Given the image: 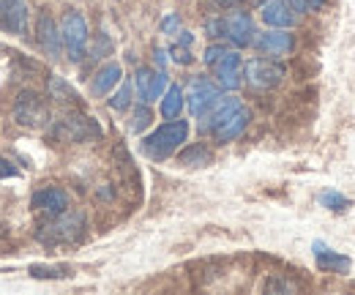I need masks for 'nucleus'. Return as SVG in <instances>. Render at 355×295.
Masks as SVG:
<instances>
[{
    "mask_svg": "<svg viewBox=\"0 0 355 295\" xmlns=\"http://www.w3.org/2000/svg\"><path fill=\"white\" fill-rule=\"evenodd\" d=\"M186 137H189V124L175 118V121L162 124L156 131H150V134L142 140L139 148H142V153H145L148 159H153V162H164V159H170L178 148L186 142Z\"/></svg>",
    "mask_w": 355,
    "mask_h": 295,
    "instance_id": "nucleus-1",
    "label": "nucleus"
},
{
    "mask_svg": "<svg viewBox=\"0 0 355 295\" xmlns=\"http://www.w3.org/2000/svg\"><path fill=\"white\" fill-rule=\"evenodd\" d=\"M60 36H63V49H66L69 60L71 63H80L85 58V52H88V39H90L85 17L80 11H74V8H69L63 14V19H60Z\"/></svg>",
    "mask_w": 355,
    "mask_h": 295,
    "instance_id": "nucleus-2",
    "label": "nucleus"
},
{
    "mask_svg": "<svg viewBox=\"0 0 355 295\" xmlns=\"http://www.w3.org/2000/svg\"><path fill=\"white\" fill-rule=\"evenodd\" d=\"M11 118L17 126L25 128H42L49 121V110H46L44 99L33 90H22L11 107Z\"/></svg>",
    "mask_w": 355,
    "mask_h": 295,
    "instance_id": "nucleus-3",
    "label": "nucleus"
},
{
    "mask_svg": "<svg viewBox=\"0 0 355 295\" xmlns=\"http://www.w3.org/2000/svg\"><path fill=\"white\" fill-rule=\"evenodd\" d=\"M85 230V213L83 211H66L60 216H55V221H49L42 233L44 244H71L83 235Z\"/></svg>",
    "mask_w": 355,
    "mask_h": 295,
    "instance_id": "nucleus-4",
    "label": "nucleus"
},
{
    "mask_svg": "<svg viewBox=\"0 0 355 295\" xmlns=\"http://www.w3.org/2000/svg\"><path fill=\"white\" fill-rule=\"evenodd\" d=\"M243 77H246V83L252 85V87H257V90H270V87H276V85L282 83L284 69L276 60H270V58H252L243 66Z\"/></svg>",
    "mask_w": 355,
    "mask_h": 295,
    "instance_id": "nucleus-5",
    "label": "nucleus"
},
{
    "mask_svg": "<svg viewBox=\"0 0 355 295\" xmlns=\"http://www.w3.org/2000/svg\"><path fill=\"white\" fill-rule=\"evenodd\" d=\"M222 99V87L216 83H211L208 77H194L189 83V93H186V107L194 118H200L208 107H214Z\"/></svg>",
    "mask_w": 355,
    "mask_h": 295,
    "instance_id": "nucleus-6",
    "label": "nucleus"
},
{
    "mask_svg": "<svg viewBox=\"0 0 355 295\" xmlns=\"http://www.w3.org/2000/svg\"><path fill=\"white\" fill-rule=\"evenodd\" d=\"M52 131L63 142H88V140L101 134L98 124L93 118H85V115H66V118L58 121V126Z\"/></svg>",
    "mask_w": 355,
    "mask_h": 295,
    "instance_id": "nucleus-7",
    "label": "nucleus"
},
{
    "mask_svg": "<svg viewBox=\"0 0 355 295\" xmlns=\"http://www.w3.org/2000/svg\"><path fill=\"white\" fill-rule=\"evenodd\" d=\"M31 25V11L25 0H0V31L25 36Z\"/></svg>",
    "mask_w": 355,
    "mask_h": 295,
    "instance_id": "nucleus-8",
    "label": "nucleus"
},
{
    "mask_svg": "<svg viewBox=\"0 0 355 295\" xmlns=\"http://www.w3.org/2000/svg\"><path fill=\"white\" fill-rule=\"evenodd\" d=\"M214 77H216V85L224 90H238L241 87V83H243V60L235 49H227L214 63Z\"/></svg>",
    "mask_w": 355,
    "mask_h": 295,
    "instance_id": "nucleus-9",
    "label": "nucleus"
},
{
    "mask_svg": "<svg viewBox=\"0 0 355 295\" xmlns=\"http://www.w3.org/2000/svg\"><path fill=\"white\" fill-rule=\"evenodd\" d=\"M254 33H257L254 31V22H252V17L246 11L235 8V11H230L224 17V39H230L238 49L254 44Z\"/></svg>",
    "mask_w": 355,
    "mask_h": 295,
    "instance_id": "nucleus-10",
    "label": "nucleus"
},
{
    "mask_svg": "<svg viewBox=\"0 0 355 295\" xmlns=\"http://www.w3.org/2000/svg\"><path fill=\"white\" fill-rule=\"evenodd\" d=\"M170 85V77L164 71H150V69H139L134 74V87H137V99L142 104H150V101H159L164 96Z\"/></svg>",
    "mask_w": 355,
    "mask_h": 295,
    "instance_id": "nucleus-11",
    "label": "nucleus"
},
{
    "mask_svg": "<svg viewBox=\"0 0 355 295\" xmlns=\"http://www.w3.org/2000/svg\"><path fill=\"white\" fill-rule=\"evenodd\" d=\"M36 39H39V47L44 49L46 58L58 60V58L63 55V36H60V25H58L46 11L39 14V22H36Z\"/></svg>",
    "mask_w": 355,
    "mask_h": 295,
    "instance_id": "nucleus-12",
    "label": "nucleus"
},
{
    "mask_svg": "<svg viewBox=\"0 0 355 295\" xmlns=\"http://www.w3.org/2000/svg\"><path fill=\"white\" fill-rule=\"evenodd\" d=\"M254 47L268 58H282L293 52L295 39L293 33H287V28H270V31H263L260 36H254Z\"/></svg>",
    "mask_w": 355,
    "mask_h": 295,
    "instance_id": "nucleus-13",
    "label": "nucleus"
},
{
    "mask_svg": "<svg viewBox=\"0 0 355 295\" xmlns=\"http://www.w3.org/2000/svg\"><path fill=\"white\" fill-rule=\"evenodd\" d=\"M31 205L39 213L55 219V216H60V213L69 208V194H66L60 186H44V189H39V192L31 197Z\"/></svg>",
    "mask_w": 355,
    "mask_h": 295,
    "instance_id": "nucleus-14",
    "label": "nucleus"
},
{
    "mask_svg": "<svg viewBox=\"0 0 355 295\" xmlns=\"http://www.w3.org/2000/svg\"><path fill=\"white\" fill-rule=\"evenodd\" d=\"M238 107H243L241 99H235V96H222L214 107H208V110L200 115V131H202V134H214Z\"/></svg>",
    "mask_w": 355,
    "mask_h": 295,
    "instance_id": "nucleus-15",
    "label": "nucleus"
},
{
    "mask_svg": "<svg viewBox=\"0 0 355 295\" xmlns=\"http://www.w3.org/2000/svg\"><path fill=\"white\" fill-rule=\"evenodd\" d=\"M260 17L268 28H293L301 19V14L293 8L290 0H266Z\"/></svg>",
    "mask_w": 355,
    "mask_h": 295,
    "instance_id": "nucleus-16",
    "label": "nucleus"
},
{
    "mask_svg": "<svg viewBox=\"0 0 355 295\" xmlns=\"http://www.w3.org/2000/svg\"><path fill=\"white\" fill-rule=\"evenodd\" d=\"M249 121H252V112L246 110V107H238L227 121H224L222 126L214 131V142H219V145H224V142H232V140H238L243 131H246V126H249Z\"/></svg>",
    "mask_w": 355,
    "mask_h": 295,
    "instance_id": "nucleus-17",
    "label": "nucleus"
},
{
    "mask_svg": "<svg viewBox=\"0 0 355 295\" xmlns=\"http://www.w3.org/2000/svg\"><path fill=\"white\" fill-rule=\"evenodd\" d=\"M121 80H123L121 63H107V66H101V69L96 71V77H93V83H90V93H93V96H107L112 87H118Z\"/></svg>",
    "mask_w": 355,
    "mask_h": 295,
    "instance_id": "nucleus-18",
    "label": "nucleus"
},
{
    "mask_svg": "<svg viewBox=\"0 0 355 295\" xmlns=\"http://www.w3.org/2000/svg\"><path fill=\"white\" fill-rule=\"evenodd\" d=\"M311 249H314L317 265H320L322 271H334V273H347V271H350V257L331 252V249H328L325 244H320V241H314Z\"/></svg>",
    "mask_w": 355,
    "mask_h": 295,
    "instance_id": "nucleus-19",
    "label": "nucleus"
},
{
    "mask_svg": "<svg viewBox=\"0 0 355 295\" xmlns=\"http://www.w3.org/2000/svg\"><path fill=\"white\" fill-rule=\"evenodd\" d=\"M162 101V118L164 121H175L178 115L183 112V104H186V96H183V87L180 85H167V90H164V96L159 99Z\"/></svg>",
    "mask_w": 355,
    "mask_h": 295,
    "instance_id": "nucleus-20",
    "label": "nucleus"
},
{
    "mask_svg": "<svg viewBox=\"0 0 355 295\" xmlns=\"http://www.w3.org/2000/svg\"><path fill=\"white\" fill-rule=\"evenodd\" d=\"M178 159H180L183 167H208L214 162V151L208 145H202V142H194L186 151H180Z\"/></svg>",
    "mask_w": 355,
    "mask_h": 295,
    "instance_id": "nucleus-21",
    "label": "nucleus"
},
{
    "mask_svg": "<svg viewBox=\"0 0 355 295\" xmlns=\"http://www.w3.org/2000/svg\"><path fill=\"white\" fill-rule=\"evenodd\" d=\"M134 101V85L129 80H121L118 83V90L112 93V99H110V107L115 110V112H126L129 107H132Z\"/></svg>",
    "mask_w": 355,
    "mask_h": 295,
    "instance_id": "nucleus-22",
    "label": "nucleus"
},
{
    "mask_svg": "<svg viewBox=\"0 0 355 295\" xmlns=\"http://www.w3.org/2000/svg\"><path fill=\"white\" fill-rule=\"evenodd\" d=\"M49 96L52 99H58V101H66V104H74L80 96H77V90L71 87V85L66 83L63 77H49Z\"/></svg>",
    "mask_w": 355,
    "mask_h": 295,
    "instance_id": "nucleus-23",
    "label": "nucleus"
},
{
    "mask_svg": "<svg viewBox=\"0 0 355 295\" xmlns=\"http://www.w3.org/2000/svg\"><path fill=\"white\" fill-rule=\"evenodd\" d=\"M320 203H322V208H328V211H334V213H342L350 208V200H347L345 194L334 192V189L322 192V194H320Z\"/></svg>",
    "mask_w": 355,
    "mask_h": 295,
    "instance_id": "nucleus-24",
    "label": "nucleus"
},
{
    "mask_svg": "<svg viewBox=\"0 0 355 295\" xmlns=\"http://www.w3.org/2000/svg\"><path fill=\"white\" fill-rule=\"evenodd\" d=\"M150 121H153V112H150V107L148 104H137L132 112V124H129V128H132L134 134H139V131H145V128L150 126Z\"/></svg>",
    "mask_w": 355,
    "mask_h": 295,
    "instance_id": "nucleus-25",
    "label": "nucleus"
},
{
    "mask_svg": "<svg viewBox=\"0 0 355 295\" xmlns=\"http://www.w3.org/2000/svg\"><path fill=\"white\" fill-rule=\"evenodd\" d=\"M28 273L33 279H60V276H66L63 268H49V265H31Z\"/></svg>",
    "mask_w": 355,
    "mask_h": 295,
    "instance_id": "nucleus-26",
    "label": "nucleus"
},
{
    "mask_svg": "<svg viewBox=\"0 0 355 295\" xmlns=\"http://www.w3.org/2000/svg\"><path fill=\"white\" fill-rule=\"evenodd\" d=\"M170 58L180 63V66H189L191 63V47H183V44H173L170 47Z\"/></svg>",
    "mask_w": 355,
    "mask_h": 295,
    "instance_id": "nucleus-27",
    "label": "nucleus"
},
{
    "mask_svg": "<svg viewBox=\"0 0 355 295\" xmlns=\"http://www.w3.org/2000/svg\"><path fill=\"white\" fill-rule=\"evenodd\" d=\"M293 3V8L298 11V14H306V11H320L322 6H325V0H290Z\"/></svg>",
    "mask_w": 355,
    "mask_h": 295,
    "instance_id": "nucleus-28",
    "label": "nucleus"
},
{
    "mask_svg": "<svg viewBox=\"0 0 355 295\" xmlns=\"http://www.w3.org/2000/svg\"><path fill=\"white\" fill-rule=\"evenodd\" d=\"M205 33H208L211 39H219V36H224V17L205 19Z\"/></svg>",
    "mask_w": 355,
    "mask_h": 295,
    "instance_id": "nucleus-29",
    "label": "nucleus"
},
{
    "mask_svg": "<svg viewBox=\"0 0 355 295\" xmlns=\"http://www.w3.org/2000/svg\"><path fill=\"white\" fill-rule=\"evenodd\" d=\"M178 31H180V17L178 14H170V17L162 19V33L164 36H178Z\"/></svg>",
    "mask_w": 355,
    "mask_h": 295,
    "instance_id": "nucleus-30",
    "label": "nucleus"
},
{
    "mask_svg": "<svg viewBox=\"0 0 355 295\" xmlns=\"http://www.w3.org/2000/svg\"><path fill=\"white\" fill-rule=\"evenodd\" d=\"M224 52H227L224 47H219V44H211V47L205 49V55H202V60H205V66H214V63H216V60L222 58Z\"/></svg>",
    "mask_w": 355,
    "mask_h": 295,
    "instance_id": "nucleus-31",
    "label": "nucleus"
},
{
    "mask_svg": "<svg viewBox=\"0 0 355 295\" xmlns=\"http://www.w3.org/2000/svg\"><path fill=\"white\" fill-rule=\"evenodd\" d=\"M110 49H112V42L101 33V36H98V44L93 47V58H104V52H110Z\"/></svg>",
    "mask_w": 355,
    "mask_h": 295,
    "instance_id": "nucleus-32",
    "label": "nucleus"
},
{
    "mask_svg": "<svg viewBox=\"0 0 355 295\" xmlns=\"http://www.w3.org/2000/svg\"><path fill=\"white\" fill-rule=\"evenodd\" d=\"M19 175V169L11 167V162H6L3 156H0V178H17Z\"/></svg>",
    "mask_w": 355,
    "mask_h": 295,
    "instance_id": "nucleus-33",
    "label": "nucleus"
},
{
    "mask_svg": "<svg viewBox=\"0 0 355 295\" xmlns=\"http://www.w3.org/2000/svg\"><path fill=\"white\" fill-rule=\"evenodd\" d=\"M175 44H183V47H191L194 44V36L189 33V31H178V42Z\"/></svg>",
    "mask_w": 355,
    "mask_h": 295,
    "instance_id": "nucleus-34",
    "label": "nucleus"
},
{
    "mask_svg": "<svg viewBox=\"0 0 355 295\" xmlns=\"http://www.w3.org/2000/svg\"><path fill=\"white\" fill-rule=\"evenodd\" d=\"M167 55H170L167 49H156V52H153V60H156L159 66H164V63H167Z\"/></svg>",
    "mask_w": 355,
    "mask_h": 295,
    "instance_id": "nucleus-35",
    "label": "nucleus"
}]
</instances>
